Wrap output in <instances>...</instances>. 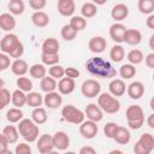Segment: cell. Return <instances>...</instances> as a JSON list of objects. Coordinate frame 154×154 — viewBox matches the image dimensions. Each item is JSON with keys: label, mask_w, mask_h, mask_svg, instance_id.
<instances>
[{"label": "cell", "mask_w": 154, "mask_h": 154, "mask_svg": "<svg viewBox=\"0 0 154 154\" xmlns=\"http://www.w3.org/2000/svg\"><path fill=\"white\" fill-rule=\"evenodd\" d=\"M85 69L91 75L97 76V77H102V78H113L117 75L116 69H113L112 65L107 60H105L100 57L90 58L89 60H87Z\"/></svg>", "instance_id": "obj_1"}, {"label": "cell", "mask_w": 154, "mask_h": 154, "mask_svg": "<svg viewBox=\"0 0 154 154\" xmlns=\"http://www.w3.org/2000/svg\"><path fill=\"white\" fill-rule=\"evenodd\" d=\"M18 131L26 142H35L38 138L40 129L32 119L23 118L18 124Z\"/></svg>", "instance_id": "obj_2"}, {"label": "cell", "mask_w": 154, "mask_h": 154, "mask_svg": "<svg viewBox=\"0 0 154 154\" xmlns=\"http://www.w3.org/2000/svg\"><path fill=\"white\" fill-rule=\"evenodd\" d=\"M125 117L128 120V125L132 130H138L144 123V112L141 106L131 105L125 111Z\"/></svg>", "instance_id": "obj_3"}, {"label": "cell", "mask_w": 154, "mask_h": 154, "mask_svg": "<svg viewBox=\"0 0 154 154\" xmlns=\"http://www.w3.org/2000/svg\"><path fill=\"white\" fill-rule=\"evenodd\" d=\"M97 105L103 112L108 114H114L120 109V102L111 93H102L97 96Z\"/></svg>", "instance_id": "obj_4"}, {"label": "cell", "mask_w": 154, "mask_h": 154, "mask_svg": "<svg viewBox=\"0 0 154 154\" xmlns=\"http://www.w3.org/2000/svg\"><path fill=\"white\" fill-rule=\"evenodd\" d=\"M61 116H63L64 120H66L67 123L79 125L84 122L85 113H83L81 109L76 108L73 105H66L61 109Z\"/></svg>", "instance_id": "obj_5"}, {"label": "cell", "mask_w": 154, "mask_h": 154, "mask_svg": "<svg viewBox=\"0 0 154 154\" xmlns=\"http://www.w3.org/2000/svg\"><path fill=\"white\" fill-rule=\"evenodd\" d=\"M81 91L83 94V96L88 97V99H91V97H96L100 95V91H101V85L100 83L96 81V79H85L83 83H82V87H81Z\"/></svg>", "instance_id": "obj_6"}, {"label": "cell", "mask_w": 154, "mask_h": 154, "mask_svg": "<svg viewBox=\"0 0 154 154\" xmlns=\"http://www.w3.org/2000/svg\"><path fill=\"white\" fill-rule=\"evenodd\" d=\"M19 43H20V41H19L18 36L16 34H11L10 32V34H6L1 38V41H0V49H1L2 53H6V54L10 55Z\"/></svg>", "instance_id": "obj_7"}, {"label": "cell", "mask_w": 154, "mask_h": 154, "mask_svg": "<svg viewBox=\"0 0 154 154\" xmlns=\"http://www.w3.org/2000/svg\"><path fill=\"white\" fill-rule=\"evenodd\" d=\"M36 148L41 154H48L52 153L54 150V143H53V136L45 134L42 136L38 137L37 143H36Z\"/></svg>", "instance_id": "obj_8"}, {"label": "cell", "mask_w": 154, "mask_h": 154, "mask_svg": "<svg viewBox=\"0 0 154 154\" xmlns=\"http://www.w3.org/2000/svg\"><path fill=\"white\" fill-rule=\"evenodd\" d=\"M99 131V126L96 124V122L94 120H84L81 125H79V134L84 137V138H94L96 136Z\"/></svg>", "instance_id": "obj_9"}, {"label": "cell", "mask_w": 154, "mask_h": 154, "mask_svg": "<svg viewBox=\"0 0 154 154\" xmlns=\"http://www.w3.org/2000/svg\"><path fill=\"white\" fill-rule=\"evenodd\" d=\"M125 31H126V26L124 24H122V23H114V24H112L109 26V36L117 43L124 42Z\"/></svg>", "instance_id": "obj_10"}, {"label": "cell", "mask_w": 154, "mask_h": 154, "mask_svg": "<svg viewBox=\"0 0 154 154\" xmlns=\"http://www.w3.org/2000/svg\"><path fill=\"white\" fill-rule=\"evenodd\" d=\"M126 91H128V95L130 99L132 100H138L143 96L144 94V85L142 82L140 81H135V82H131L128 88H126Z\"/></svg>", "instance_id": "obj_11"}, {"label": "cell", "mask_w": 154, "mask_h": 154, "mask_svg": "<svg viewBox=\"0 0 154 154\" xmlns=\"http://www.w3.org/2000/svg\"><path fill=\"white\" fill-rule=\"evenodd\" d=\"M84 113H85V116H87L88 119L94 120L96 123L100 122V120H102V118H103V111L96 103H89V105H87Z\"/></svg>", "instance_id": "obj_12"}, {"label": "cell", "mask_w": 154, "mask_h": 154, "mask_svg": "<svg viewBox=\"0 0 154 154\" xmlns=\"http://www.w3.org/2000/svg\"><path fill=\"white\" fill-rule=\"evenodd\" d=\"M53 143L55 149L58 150H65L70 146V137L64 131H57L53 135Z\"/></svg>", "instance_id": "obj_13"}, {"label": "cell", "mask_w": 154, "mask_h": 154, "mask_svg": "<svg viewBox=\"0 0 154 154\" xmlns=\"http://www.w3.org/2000/svg\"><path fill=\"white\" fill-rule=\"evenodd\" d=\"M43 102L45 105L48 107V108H58L61 106L63 103V97L59 93H57L55 90L54 91H51V93H46L45 95V99H43Z\"/></svg>", "instance_id": "obj_14"}, {"label": "cell", "mask_w": 154, "mask_h": 154, "mask_svg": "<svg viewBox=\"0 0 154 154\" xmlns=\"http://www.w3.org/2000/svg\"><path fill=\"white\" fill-rule=\"evenodd\" d=\"M75 87H76L75 79L73 78H70L67 76L60 78L59 82H58V90L60 91V94H64V95L71 94L75 90Z\"/></svg>", "instance_id": "obj_15"}, {"label": "cell", "mask_w": 154, "mask_h": 154, "mask_svg": "<svg viewBox=\"0 0 154 154\" xmlns=\"http://www.w3.org/2000/svg\"><path fill=\"white\" fill-rule=\"evenodd\" d=\"M106 46H107V42L102 36H94L89 40V43H88V47H89L90 52L96 53V54L102 53L105 51Z\"/></svg>", "instance_id": "obj_16"}, {"label": "cell", "mask_w": 154, "mask_h": 154, "mask_svg": "<svg viewBox=\"0 0 154 154\" xmlns=\"http://www.w3.org/2000/svg\"><path fill=\"white\" fill-rule=\"evenodd\" d=\"M126 88H128V87L125 85L123 78H122V79H119V78H114V79H112V81L109 82V84H108L109 93H111L112 95H114L116 97H117V96H122V95H124Z\"/></svg>", "instance_id": "obj_17"}, {"label": "cell", "mask_w": 154, "mask_h": 154, "mask_svg": "<svg viewBox=\"0 0 154 154\" xmlns=\"http://www.w3.org/2000/svg\"><path fill=\"white\" fill-rule=\"evenodd\" d=\"M142 41V34L137 29H126L124 34V42L130 46H136Z\"/></svg>", "instance_id": "obj_18"}, {"label": "cell", "mask_w": 154, "mask_h": 154, "mask_svg": "<svg viewBox=\"0 0 154 154\" xmlns=\"http://www.w3.org/2000/svg\"><path fill=\"white\" fill-rule=\"evenodd\" d=\"M0 28L4 31H12L16 28V19L12 13H1L0 14Z\"/></svg>", "instance_id": "obj_19"}, {"label": "cell", "mask_w": 154, "mask_h": 154, "mask_svg": "<svg viewBox=\"0 0 154 154\" xmlns=\"http://www.w3.org/2000/svg\"><path fill=\"white\" fill-rule=\"evenodd\" d=\"M129 14V8L126 5L124 4H117L113 6L112 11H111V17L117 20V22H120L123 19H125Z\"/></svg>", "instance_id": "obj_20"}, {"label": "cell", "mask_w": 154, "mask_h": 154, "mask_svg": "<svg viewBox=\"0 0 154 154\" xmlns=\"http://www.w3.org/2000/svg\"><path fill=\"white\" fill-rule=\"evenodd\" d=\"M29 66H28V63L20 58L16 59L12 64H11V70H12V73L16 75V76H24L28 71H29Z\"/></svg>", "instance_id": "obj_21"}, {"label": "cell", "mask_w": 154, "mask_h": 154, "mask_svg": "<svg viewBox=\"0 0 154 154\" xmlns=\"http://www.w3.org/2000/svg\"><path fill=\"white\" fill-rule=\"evenodd\" d=\"M59 47H60V43H59V41L57 38L48 37L42 42L41 49H42V53H52V54H54V53L59 52Z\"/></svg>", "instance_id": "obj_22"}, {"label": "cell", "mask_w": 154, "mask_h": 154, "mask_svg": "<svg viewBox=\"0 0 154 154\" xmlns=\"http://www.w3.org/2000/svg\"><path fill=\"white\" fill-rule=\"evenodd\" d=\"M75 10H76V5H75L73 0H71V1H58V12L61 16H64V17L72 16Z\"/></svg>", "instance_id": "obj_23"}, {"label": "cell", "mask_w": 154, "mask_h": 154, "mask_svg": "<svg viewBox=\"0 0 154 154\" xmlns=\"http://www.w3.org/2000/svg\"><path fill=\"white\" fill-rule=\"evenodd\" d=\"M31 22L38 28H45L49 23V16L43 11H36L31 16Z\"/></svg>", "instance_id": "obj_24"}, {"label": "cell", "mask_w": 154, "mask_h": 154, "mask_svg": "<svg viewBox=\"0 0 154 154\" xmlns=\"http://www.w3.org/2000/svg\"><path fill=\"white\" fill-rule=\"evenodd\" d=\"M1 134L7 138V141L10 142V144L16 143V142L18 141L19 135H20L19 131H18V128H16V126H13V125H6V126L2 129Z\"/></svg>", "instance_id": "obj_25"}, {"label": "cell", "mask_w": 154, "mask_h": 154, "mask_svg": "<svg viewBox=\"0 0 154 154\" xmlns=\"http://www.w3.org/2000/svg\"><path fill=\"white\" fill-rule=\"evenodd\" d=\"M130 138H131V135H130L129 129L119 125L118 130H117V132H116V135L113 137V140L117 143H119V144H126V143L130 142Z\"/></svg>", "instance_id": "obj_26"}, {"label": "cell", "mask_w": 154, "mask_h": 154, "mask_svg": "<svg viewBox=\"0 0 154 154\" xmlns=\"http://www.w3.org/2000/svg\"><path fill=\"white\" fill-rule=\"evenodd\" d=\"M40 87H41V90L45 91V93H51V91H54L57 88H58V83L55 81V78H53L52 76H45L42 79H41V83H40Z\"/></svg>", "instance_id": "obj_27"}, {"label": "cell", "mask_w": 154, "mask_h": 154, "mask_svg": "<svg viewBox=\"0 0 154 154\" xmlns=\"http://www.w3.org/2000/svg\"><path fill=\"white\" fill-rule=\"evenodd\" d=\"M125 57V51L122 45H114L109 51V58L114 63H120Z\"/></svg>", "instance_id": "obj_28"}, {"label": "cell", "mask_w": 154, "mask_h": 154, "mask_svg": "<svg viewBox=\"0 0 154 154\" xmlns=\"http://www.w3.org/2000/svg\"><path fill=\"white\" fill-rule=\"evenodd\" d=\"M12 103L14 107H23L26 103V94L20 89H16L12 93Z\"/></svg>", "instance_id": "obj_29"}, {"label": "cell", "mask_w": 154, "mask_h": 154, "mask_svg": "<svg viewBox=\"0 0 154 154\" xmlns=\"http://www.w3.org/2000/svg\"><path fill=\"white\" fill-rule=\"evenodd\" d=\"M47 118H48V116H47V112H46L45 108H42V107H35L34 108V111L31 113V119L37 125L46 123L47 122Z\"/></svg>", "instance_id": "obj_30"}, {"label": "cell", "mask_w": 154, "mask_h": 154, "mask_svg": "<svg viewBox=\"0 0 154 154\" xmlns=\"http://www.w3.org/2000/svg\"><path fill=\"white\" fill-rule=\"evenodd\" d=\"M43 102V99H42V95L37 91H30L28 95H26V105L35 108V107H40Z\"/></svg>", "instance_id": "obj_31"}, {"label": "cell", "mask_w": 154, "mask_h": 154, "mask_svg": "<svg viewBox=\"0 0 154 154\" xmlns=\"http://www.w3.org/2000/svg\"><path fill=\"white\" fill-rule=\"evenodd\" d=\"M29 73L32 78H37V79H42L46 73L47 70L45 67V64H34L32 66H30L29 69Z\"/></svg>", "instance_id": "obj_32"}, {"label": "cell", "mask_w": 154, "mask_h": 154, "mask_svg": "<svg viewBox=\"0 0 154 154\" xmlns=\"http://www.w3.org/2000/svg\"><path fill=\"white\" fill-rule=\"evenodd\" d=\"M138 142L148 150V153L153 152V149H154V136L153 135H150L149 132H144L138 138Z\"/></svg>", "instance_id": "obj_33"}, {"label": "cell", "mask_w": 154, "mask_h": 154, "mask_svg": "<svg viewBox=\"0 0 154 154\" xmlns=\"http://www.w3.org/2000/svg\"><path fill=\"white\" fill-rule=\"evenodd\" d=\"M8 10L10 13L14 14V16H19L24 12L25 10V5L23 0H10L8 2Z\"/></svg>", "instance_id": "obj_34"}, {"label": "cell", "mask_w": 154, "mask_h": 154, "mask_svg": "<svg viewBox=\"0 0 154 154\" xmlns=\"http://www.w3.org/2000/svg\"><path fill=\"white\" fill-rule=\"evenodd\" d=\"M119 75L123 79H130L132 78L135 75H136V67L135 65L132 64H124L120 66V70H119Z\"/></svg>", "instance_id": "obj_35"}, {"label": "cell", "mask_w": 154, "mask_h": 154, "mask_svg": "<svg viewBox=\"0 0 154 154\" xmlns=\"http://www.w3.org/2000/svg\"><path fill=\"white\" fill-rule=\"evenodd\" d=\"M6 119L10 123H19L23 119V112H22V109L19 107L10 108L6 112Z\"/></svg>", "instance_id": "obj_36"}, {"label": "cell", "mask_w": 154, "mask_h": 154, "mask_svg": "<svg viewBox=\"0 0 154 154\" xmlns=\"http://www.w3.org/2000/svg\"><path fill=\"white\" fill-rule=\"evenodd\" d=\"M126 59H128V61H129L130 64H132V65H137V64H140V63L143 61L144 55H143L142 51L135 48V49H131V51L128 53Z\"/></svg>", "instance_id": "obj_37"}, {"label": "cell", "mask_w": 154, "mask_h": 154, "mask_svg": "<svg viewBox=\"0 0 154 154\" xmlns=\"http://www.w3.org/2000/svg\"><path fill=\"white\" fill-rule=\"evenodd\" d=\"M137 7L143 14H152L154 11V0H138Z\"/></svg>", "instance_id": "obj_38"}, {"label": "cell", "mask_w": 154, "mask_h": 154, "mask_svg": "<svg viewBox=\"0 0 154 154\" xmlns=\"http://www.w3.org/2000/svg\"><path fill=\"white\" fill-rule=\"evenodd\" d=\"M81 13L84 18H91L97 13V7L96 4L94 2H85L83 4L82 8H81Z\"/></svg>", "instance_id": "obj_39"}, {"label": "cell", "mask_w": 154, "mask_h": 154, "mask_svg": "<svg viewBox=\"0 0 154 154\" xmlns=\"http://www.w3.org/2000/svg\"><path fill=\"white\" fill-rule=\"evenodd\" d=\"M70 25L76 30V31H81L87 26V19L83 16H73L70 19Z\"/></svg>", "instance_id": "obj_40"}, {"label": "cell", "mask_w": 154, "mask_h": 154, "mask_svg": "<svg viewBox=\"0 0 154 154\" xmlns=\"http://www.w3.org/2000/svg\"><path fill=\"white\" fill-rule=\"evenodd\" d=\"M16 84H17L18 89H20V90H23L25 93L26 91L30 93L31 89H32V82L28 77H24V76H19L17 78V81H16Z\"/></svg>", "instance_id": "obj_41"}, {"label": "cell", "mask_w": 154, "mask_h": 154, "mask_svg": "<svg viewBox=\"0 0 154 154\" xmlns=\"http://www.w3.org/2000/svg\"><path fill=\"white\" fill-rule=\"evenodd\" d=\"M77 32H78V31H76L70 24L64 25V26L61 28V31H60L61 37H63L65 41H72V40L77 36Z\"/></svg>", "instance_id": "obj_42"}, {"label": "cell", "mask_w": 154, "mask_h": 154, "mask_svg": "<svg viewBox=\"0 0 154 154\" xmlns=\"http://www.w3.org/2000/svg\"><path fill=\"white\" fill-rule=\"evenodd\" d=\"M41 60H42V64L45 65H48V66H52V65H55L59 63V54L58 53H42L41 54Z\"/></svg>", "instance_id": "obj_43"}, {"label": "cell", "mask_w": 154, "mask_h": 154, "mask_svg": "<svg viewBox=\"0 0 154 154\" xmlns=\"http://www.w3.org/2000/svg\"><path fill=\"white\" fill-rule=\"evenodd\" d=\"M48 73H49V76H52L53 78L60 79V78H63V77L65 76V69H64L61 65L55 64V65H52V66L49 67Z\"/></svg>", "instance_id": "obj_44"}, {"label": "cell", "mask_w": 154, "mask_h": 154, "mask_svg": "<svg viewBox=\"0 0 154 154\" xmlns=\"http://www.w3.org/2000/svg\"><path fill=\"white\" fill-rule=\"evenodd\" d=\"M118 126L119 125L117 123H113V122L107 123L103 126V134H105V136L107 138H113L114 135H116V132H117V130H118Z\"/></svg>", "instance_id": "obj_45"}, {"label": "cell", "mask_w": 154, "mask_h": 154, "mask_svg": "<svg viewBox=\"0 0 154 154\" xmlns=\"http://www.w3.org/2000/svg\"><path fill=\"white\" fill-rule=\"evenodd\" d=\"M1 106L0 108H5L7 105H10V102H12V94L10 93V90H7L6 88H1Z\"/></svg>", "instance_id": "obj_46"}, {"label": "cell", "mask_w": 154, "mask_h": 154, "mask_svg": "<svg viewBox=\"0 0 154 154\" xmlns=\"http://www.w3.org/2000/svg\"><path fill=\"white\" fill-rule=\"evenodd\" d=\"M14 153L16 154H30L31 153V147L26 143H19L16 146V149H14Z\"/></svg>", "instance_id": "obj_47"}, {"label": "cell", "mask_w": 154, "mask_h": 154, "mask_svg": "<svg viewBox=\"0 0 154 154\" xmlns=\"http://www.w3.org/2000/svg\"><path fill=\"white\" fill-rule=\"evenodd\" d=\"M10 64H11L10 55H7L6 53H1L0 54V70L1 71L6 70L7 67H10Z\"/></svg>", "instance_id": "obj_48"}, {"label": "cell", "mask_w": 154, "mask_h": 154, "mask_svg": "<svg viewBox=\"0 0 154 154\" xmlns=\"http://www.w3.org/2000/svg\"><path fill=\"white\" fill-rule=\"evenodd\" d=\"M47 4V0H30L29 1V5L32 10H36V11H40L42 10Z\"/></svg>", "instance_id": "obj_49"}, {"label": "cell", "mask_w": 154, "mask_h": 154, "mask_svg": "<svg viewBox=\"0 0 154 154\" xmlns=\"http://www.w3.org/2000/svg\"><path fill=\"white\" fill-rule=\"evenodd\" d=\"M8 144H10V142L7 141V138L1 134L0 135V152L2 153V154H6V153H8Z\"/></svg>", "instance_id": "obj_50"}, {"label": "cell", "mask_w": 154, "mask_h": 154, "mask_svg": "<svg viewBox=\"0 0 154 154\" xmlns=\"http://www.w3.org/2000/svg\"><path fill=\"white\" fill-rule=\"evenodd\" d=\"M65 76L75 79L77 77H79V70H77L76 67H67V69H65Z\"/></svg>", "instance_id": "obj_51"}, {"label": "cell", "mask_w": 154, "mask_h": 154, "mask_svg": "<svg viewBox=\"0 0 154 154\" xmlns=\"http://www.w3.org/2000/svg\"><path fill=\"white\" fill-rule=\"evenodd\" d=\"M134 153L135 154H149L148 153V150L137 141L136 143H135V146H134Z\"/></svg>", "instance_id": "obj_52"}, {"label": "cell", "mask_w": 154, "mask_h": 154, "mask_svg": "<svg viewBox=\"0 0 154 154\" xmlns=\"http://www.w3.org/2000/svg\"><path fill=\"white\" fill-rule=\"evenodd\" d=\"M144 61H146V65L149 69H154V52L147 54V57L144 58Z\"/></svg>", "instance_id": "obj_53"}, {"label": "cell", "mask_w": 154, "mask_h": 154, "mask_svg": "<svg viewBox=\"0 0 154 154\" xmlns=\"http://www.w3.org/2000/svg\"><path fill=\"white\" fill-rule=\"evenodd\" d=\"M96 150L93 147H82L79 149V154H95Z\"/></svg>", "instance_id": "obj_54"}, {"label": "cell", "mask_w": 154, "mask_h": 154, "mask_svg": "<svg viewBox=\"0 0 154 154\" xmlns=\"http://www.w3.org/2000/svg\"><path fill=\"white\" fill-rule=\"evenodd\" d=\"M146 24L149 29H153L154 30V14H149L147 20H146Z\"/></svg>", "instance_id": "obj_55"}, {"label": "cell", "mask_w": 154, "mask_h": 154, "mask_svg": "<svg viewBox=\"0 0 154 154\" xmlns=\"http://www.w3.org/2000/svg\"><path fill=\"white\" fill-rule=\"evenodd\" d=\"M147 125L150 129H154V113H152L150 116H148V118H147Z\"/></svg>", "instance_id": "obj_56"}, {"label": "cell", "mask_w": 154, "mask_h": 154, "mask_svg": "<svg viewBox=\"0 0 154 154\" xmlns=\"http://www.w3.org/2000/svg\"><path fill=\"white\" fill-rule=\"evenodd\" d=\"M149 47H150V49L154 52V34L149 37Z\"/></svg>", "instance_id": "obj_57"}, {"label": "cell", "mask_w": 154, "mask_h": 154, "mask_svg": "<svg viewBox=\"0 0 154 154\" xmlns=\"http://www.w3.org/2000/svg\"><path fill=\"white\" fill-rule=\"evenodd\" d=\"M93 2L96 4V5H103V4L107 2V0H93Z\"/></svg>", "instance_id": "obj_58"}, {"label": "cell", "mask_w": 154, "mask_h": 154, "mask_svg": "<svg viewBox=\"0 0 154 154\" xmlns=\"http://www.w3.org/2000/svg\"><path fill=\"white\" fill-rule=\"evenodd\" d=\"M149 106H150V108L154 111V96L150 99V101H149Z\"/></svg>", "instance_id": "obj_59"}, {"label": "cell", "mask_w": 154, "mask_h": 154, "mask_svg": "<svg viewBox=\"0 0 154 154\" xmlns=\"http://www.w3.org/2000/svg\"><path fill=\"white\" fill-rule=\"evenodd\" d=\"M109 153H111V154H113V153H118V154H120V153H122V150H111Z\"/></svg>", "instance_id": "obj_60"}, {"label": "cell", "mask_w": 154, "mask_h": 154, "mask_svg": "<svg viewBox=\"0 0 154 154\" xmlns=\"http://www.w3.org/2000/svg\"><path fill=\"white\" fill-rule=\"evenodd\" d=\"M58 1H71V0H58Z\"/></svg>", "instance_id": "obj_61"}, {"label": "cell", "mask_w": 154, "mask_h": 154, "mask_svg": "<svg viewBox=\"0 0 154 154\" xmlns=\"http://www.w3.org/2000/svg\"><path fill=\"white\" fill-rule=\"evenodd\" d=\"M153 82H154V73H153Z\"/></svg>", "instance_id": "obj_62"}, {"label": "cell", "mask_w": 154, "mask_h": 154, "mask_svg": "<svg viewBox=\"0 0 154 154\" xmlns=\"http://www.w3.org/2000/svg\"><path fill=\"white\" fill-rule=\"evenodd\" d=\"M153 152H154V149H153Z\"/></svg>", "instance_id": "obj_63"}, {"label": "cell", "mask_w": 154, "mask_h": 154, "mask_svg": "<svg viewBox=\"0 0 154 154\" xmlns=\"http://www.w3.org/2000/svg\"><path fill=\"white\" fill-rule=\"evenodd\" d=\"M29 1H30V0H29Z\"/></svg>", "instance_id": "obj_64"}]
</instances>
